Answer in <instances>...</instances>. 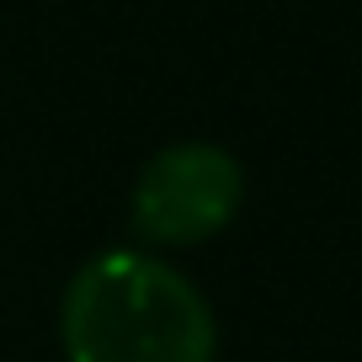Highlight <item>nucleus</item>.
<instances>
[{"mask_svg": "<svg viewBox=\"0 0 362 362\" xmlns=\"http://www.w3.org/2000/svg\"><path fill=\"white\" fill-rule=\"evenodd\" d=\"M69 362H214L218 320L187 272L149 250H96L59 304Z\"/></svg>", "mask_w": 362, "mask_h": 362, "instance_id": "f257e3e1", "label": "nucleus"}, {"mask_svg": "<svg viewBox=\"0 0 362 362\" xmlns=\"http://www.w3.org/2000/svg\"><path fill=\"white\" fill-rule=\"evenodd\" d=\"M240 197H245L240 160L218 144L187 139V144L160 149L139 170L128 224L144 245H197L240 214Z\"/></svg>", "mask_w": 362, "mask_h": 362, "instance_id": "f03ea898", "label": "nucleus"}]
</instances>
